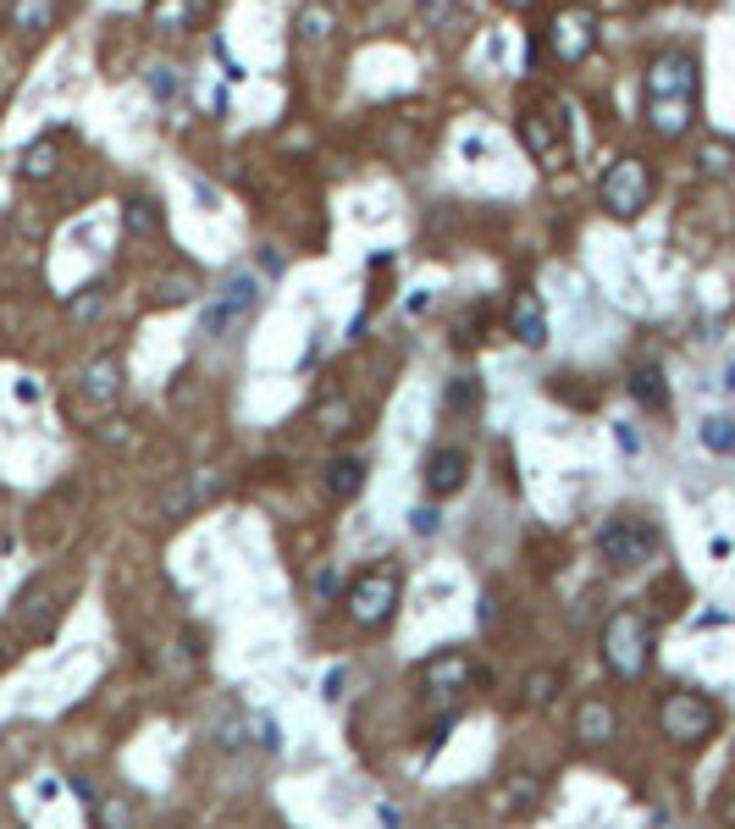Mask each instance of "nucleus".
Listing matches in <instances>:
<instances>
[{
  "label": "nucleus",
  "instance_id": "nucleus-1",
  "mask_svg": "<svg viewBox=\"0 0 735 829\" xmlns=\"http://www.w3.org/2000/svg\"><path fill=\"white\" fill-rule=\"evenodd\" d=\"M603 663L619 681H641L652 663V620L641 609H614L603 625Z\"/></svg>",
  "mask_w": 735,
  "mask_h": 829
},
{
  "label": "nucleus",
  "instance_id": "nucleus-2",
  "mask_svg": "<svg viewBox=\"0 0 735 829\" xmlns=\"http://www.w3.org/2000/svg\"><path fill=\"white\" fill-rule=\"evenodd\" d=\"M398 598H403V575H398V564H365V569L349 580V592H344L349 620L365 625V630H382V625L398 614Z\"/></svg>",
  "mask_w": 735,
  "mask_h": 829
},
{
  "label": "nucleus",
  "instance_id": "nucleus-3",
  "mask_svg": "<svg viewBox=\"0 0 735 829\" xmlns=\"http://www.w3.org/2000/svg\"><path fill=\"white\" fill-rule=\"evenodd\" d=\"M255 310H261V283H255L250 272H232V277L216 288V299L205 304L200 332H205V338H232V332H243V326L255 321Z\"/></svg>",
  "mask_w": 735,
  "mask_h": 829
},
{
  "label": "nucleus",
  "instance_id": "nucleus-4",
  "mask_svg": "<svg viewBox=\"0 0 735 829\" xmlns=\"http://www.w3.org/2000/svg\"><path fill=\"white\" fill-rule=\"evenodd\" d=\"M598 200H603L609 216L636 221V216L652 205V166H647L641 155H619L609 172H603V183H598Z\"/></svg>",
  "mask_w": 735,
  "mask_h": 829
},
{
  "label": "nucleus",
  "instance_id": "nucleus-5",
  "mask_svg": "<svg viewBox=\"0 0 735 829\" xmlns=\"http://www.w3.org/2000/svg\"><path fill=\"white\" fill-rule=\"evenodd\" d=\"M659 730H664L675 746H702V741L719 730V708H713L702 692H664V702H659Z\"/></svg>",
  "mask_w": 735,
  "mask_h": 829
},
{
  "label": "nucleus",
  "instance_id": "nucleus-6",
  "mask_svg": "<svg viewBox=\"0 0 735 829\" xmlns=\"http://www.w3.org/2000/svg\"><path fill=\"white\" fill-rule=\"evenodd\" d=\"M598 553L609 569H641L659 558V531H652L647 520H609L598 531Z\"/></svg>",
  "mask_w": 735,
  "mask_h": 829
},
{
  "label": "nucleus",
  "instance_id": "nucleus-7",
  "mask_svg": "<svg viewBox=\"0 0 735 829\" xmlns=\"http://www.w3.org/2000/svg\"><path fill=\"white\" fill-rule=\"evenodd\" d=\"M592 45H598V17H592L587 7H558V12H553V23H547V50H553V61L576 67V61L592 56Z\"/></svg>",
  "mask_w": 735,
  "mask_h": 829
},
{
  "label": "nucleus",
  "instance_id": "nucleus-8",
  "mask_svg": "<svg viewBox=\"0 0 735 829\" xmlns=\"http://www.w3.org/2000/svg\"><path fill=\"white\" fill-rule=\"evenodd\" d=\"M647 100H697V56L659 50L647 61Z\"/></svg>",
  "mask_w": 735,
  "mask_h": 829
},
{
  "label": "nucleus",
  "instance_id": "nucleus-9",
  "mask_svg": "<svg viewBox=\"0 0 735 829\" xmlns=\"http://www.w3.org/2000/svg\"><path fill=\"white\" fill-rule=\"evenodd\" d=\"M122 382H128L122 355H100V360H89L84 371H77V404L84 409H111L122 398Z\"/></svg>",
  "mask_w": 735,
  "mask_h": 829
},
{
  "label": "nucleus",
  "instance_id": "nucleus-10",
  "mask_svg": "<svg viewBox=\"0 0 735 829\" xmlns=\"http://www.w3.org/2000/svg\"><path fill=\"white\" fill-rule=\"evenodd\" d=\"M421 681H426V692H437V697H459V692H470V681H475V658L470 652H437L426 670H421Z\"/></svg>",
  "mask_w": 735,
  "mask_h": 829
},
{
  "label": "nucleus",
  "instance_id": "nucleus-11",
  "mask_svg": "<svg viewBox=\"0 0 735 829\" xmlns=\"http://www.w3.org/2000/svg\"><path fill=\"white\" fill-rule=\"evenodd\" d=\"M509 338L526 344V349H542L547 344V310H542V293L520 288L515 304H509Z\"/></svg>",
  "mask_w": 735,
  "mask_h": 829
},
{
  "label": "nucleus",
  "instance_id": "nucleus-12",
  "mask_svg": "<svg viewBox=\"0 0 735 829\" xmlns=\"http://www.w3.org/2000/svg\"><path fill=\"white\" fill-rule=\"evenodd\" d=\"M470 481V454L465 448H432L426 454V492L432 497H454Z\"/></svg>",
  "mask_w": 735,
  "mask_h": 829
},
{
  "label": "nucleus",
  "instance_id": "nucleus-13",
  "mask_svg": "<svg viewBox=\"0 0 735 829\" xmlns=\"http://www.w3.org/2000/svg\"><path fill=\"white\" fill-rule=\"evenodd\" d=\"M614 730H619L614 702H603V697H581L576 702V741L581 746H603V741H614Z\"/></svg>",
  "mask_w": 735,
  "mask_h": 829
},
{
  "label": "nucleus",
  "instance_id": "nucleus-14",
  "mask_svg": "<svg viewBox=\"0 0 735 829\" xmlns=\"http://www.w3.org/2000/svg\"><path fill=\"white\" fill-rule=\"evenodd\" d=\"M630 398L641 404V409H652V414H664L670 409V382H664V371L652 365V360H641V365H630Z\"/></svg>",
  "mask_w": 735,
  "mask_h": 829
},
{
  "label": "nucleus",
  "instance_id": "nucleus-15",
  "mask_svg": "<svg viewBox=\"0 0 735 829\" xmlns=\"http://www.w3.org/2000/svg\"><path fill=\"white\" fill-rule=\"evenodd\" d=\"M205 7H210V0H155L149 23H155L160 34H183V28H194V23L205 17Z\"/></svg>",
  "mask_w": 735,
  "mask_h": 829
},
{
  "label": "nucleus",
  "instance_id": "nucleus-16",
  "mask_svg": "<svg viewBox=\"0 0 735 829\" xmlns=\"http://www.w3.org/2000/svg\"><path fill=\"white\" fill-rule=\"evenodd\" d=\"M360 486H365V459H360V454H344V459L326 465V492H333L338 504L360 497Z\"/></svg>",
  "mask_w": 735,
  "mask_h": 829
},
{
  "label": "nucleus",
  "instance_id": "nucleus-17",
  "mask_svg": "<svg viewBox=\"0 0 735 829\" xmlns=\"http://www.w3.org/2000/svg\"><path fill=\"white\" fill-rule=\"evenodd\" d=\"M520 144H526V149H531V155H537V160L547 166V172H553V166L564 160V149H558L553 128H547V122H542L537 111H526V117H520Z\"/></svg>",
  "mask_w": 735,
  "mask_h": 829
},
{
  "label": "nucleus",
  "instance_id": "nucleus-18",
  "mask_svg": "<svg viewBox=\"0 0 735 829\" xmlns=\"http://www.w3.org/2000/svg\"><path fill=\"white\" fill-rule=\"evenodd\" d=\"M293 28H299V45H326V39H333V28H338V7L310 0V7L293 17Z\"/></svg>",
  "mask_w": 735,
  "mask_h": 829
},
{
  "label": "nucleus",
  "instance_id": "nucleus-19",
  "mask_svg": "<svg viewBox=\"0 0 735 829\" xmlns=\"http://www.w3.org/2000/svg\"><path fill=\"white\" fill-rule=\"evenodd\" d=\"M421 23H426L432 34L459 39V34H465V7H459V0H421Z\"/></svg>",
  "mask_w": 735,
  "mask_h": 829
},
{
  "label": "nucleus",
  "instance_id": "nucleus-20",
  "mask_svg": "<svg viewBox=\"0 0 735 829\" xmlns=\"http://www.w3.org/2000/svg\"><path fill=\"white\" fill-rule=\"evenodd\" d=\"M56 23V0H12V28L17 34H45Z\"/></svg>",
  "mask_w": 735,
  "mask_h": 829
},
{
  "label": "nucleus",
  "instance_id": "nucleus-21",
  "mask_svg": "<svg viewBox=\"0 0 735 829\" xmlns=\"http://www.w3.org/2000/svg\"><path fill=\"white\" fill-rule=\"evenodd\" d=\"M735 172V144L730 139H708L697 149V178H730Z\"/></svg>",
  "mask_w": 735,
  "mask_h": 829
},
{
  "label": "nucleus",
  "instance_id": "nucleus-22",
  "mask_svg": "<svg viewBox=\"0 0 735 829\" xmlns=\"http://www.w3.org/2000/svg\"><path fill=\"white\" fill-rule=\"evenodd\" d=\"M122 227H128V238H155L160 232V205L155 200H128L122 205Z\"/></svg>",
  "mask_w": 735,
  "mask_h": 829
},
{
  "label": "nucleus",
  "instance_id": "nucleus-23",
  "mask_svg": "<svg viewBox=\"0 0 735 829\" xmlns=\"http://www.w3.org/2000/svg\"><path fill=\"white\" fill-rule=\"evenodd\" d=\"M697 437H702L708 454H735V414H708L697 426Z\"/></svg>",
  "mask_w": 735,
  "mask_h": 829
},
{
  "label": "nucleus",
  "instance_id": "nucleus-24",
  "mask_svg": "<svg viewBox=\"0 0 735 829\" xmlns=\"http://www.w3.org/2000/svg\"><path fill=\"white\" fill-rule=\"evenodd\" d=\"M56 166H61V160H56V139H39V144L23 149L17 172H23V178H56Z\"/></svg>",
  "mask_w": 735,
  "mask_h": 829
},
{
  "label": "nucleus",
  "instance_id": "nucleus-25",
  "mask_svg": "<svg viewBox=\"0 0 735 829\" xmlns=\"http://www.w3.org/2000/svg\"><path fill=\"white\" fill-rule=\"evenodd\" d=\"M443 409H448V414H470V409H481V382H475V376H454V382H448V393H443Z\"/></svg>",
  "mask_w": 735,
  "mask_h": 829
},
{
  "label": "nucleus",
  "instance_id": "nucleus-26",
  "mask_svg": "<svg viewBox=\"0 0 735 829\" xmlns=\"http://www.w3.org/2000/svg\"><path fill=\"white\" fill-rule=\"evenodd\" d=\"M315 421H321V432H326V437H344V432H349V421H354V409H349V398H326V404L315 409Z\"/></svg>",
  "mask_w": 735,
  "mask_h": 829
},
{
  "label": "nucleus",
  "instance_id": "nucleus-27",
  "mask_svg": "<svg viewBox=\"0 0 735 829\" xmlns=\"http://www.w3.org/2000/svg\"><path fill=\"white\" fill-rule=\"evenodd\" d=\"M144 83H149V95H155L160 106L183 95V72H178V67H149V72H144Z\"/></svg>",
  "mask_w": 735,
  "mask_h": 829
},
{
  "label": "nucleus",
  "instance_id": "nucleus-28",
  "mask_svg": "<svg viewBox=\"0 0 735 829\" xmlns=\"http://www.w3.org/2000/svg\"><path fill=\"white\" fill-rule=\"evenodd\" d=\"M558 686H564L558 670H537V675L526 681V702H531V708H547V702L558 697Z\"/></svg>",
  "mask_w": 735,
  "mask_h": 829
},
{
  "label": "nucleus",
  "instance_id": "nucleus-29",
  "mask_svg": "<svg viewBox=\"0 0 735 829\" xmlns=\"http://www.w3.org/2000/svg\"><path fill=\"white\" fill-rule=\"evenodd\" d=\"M509 807H537V785H509V796H498V813H509Z\"/></svg>",
  "mask_w": 735,
  "mask_h": 829
},
{
  "label": "nucleus",
  "instance_id": "nucleus-30",
  "mask_svg": "<svg viewBox=\"0 0 735 829\" xmlns=\"http://www.w3.org/2000/svg\"><path fill=\"white\" fill-rule=\"evenodd\" d=\"M250 730H255V741L266 746V753H277V719H272V713H255Z\"/></svg>",
  "mask_w": 735,
  "mask_h": 829
},
{
  "label": "nucleus",
  "instance_id": "nucleus-31",
  "mask_svg": "<svg viewBox=\"0 0 735 829\" xmlns=\"http://www.w3.org/2000/svg\"><path fill=\"white\" fill-rule=\"evenodd\" d=\"M437 526H443V515H437V509H432V504H421V509H415V515H410V531H415V537H432V531H437Z\"/></svg>",
  "mask_w": 735,
  "mask_h": 829
},
{
  "label": "nucleus",
  "instance_id": "nucleus-32",
  "mask_svg": "<svg viewBox=\"0 0 735 829\" xmlns=\"http://www.w3.org/2000/svg\"><path fill=\"white\" fill-rule=\"evenodd\" d=\"M100 310V288H89V299H72V315H95Z\"/></svg>",
  "mask_w": 735,
  "mask_h": 829
},
{
  "label": "nucleus",
  "instance_id": "nucleus-33",
  "mask_svg": "<svg viewBox=\"0 0 735 829\" xmlns=\"http://www.w3.org/2000/svg\"><path fill=\"white\" fill-rule=\"evenodd\" d=\"M504 7H509V12H526V7H537V0H504Z\"/></svg>",
  "mask_w": 735,
  "mask_h": 829
},
{
  "label": "nucleus",
  "instance_id": "nucleus-34",
  "mask_svg": "<svg viewBox=\"0 0 735 829\" xmlns=\"http://www.w3.org/2000/svg\"><path fill=\"white\" fill-rule=\"evenodd\" d=\"M724 387H730V393H735V365H730V371H724Z\"/></svg>",
  "mask_w": 735,
  "mask_h": 829
}]
</instances>
